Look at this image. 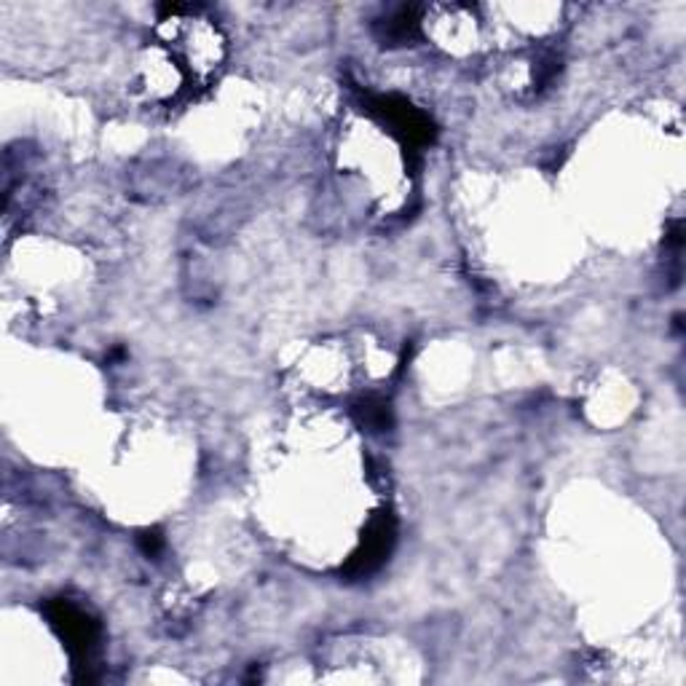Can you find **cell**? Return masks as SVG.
<instances>
[{"label": "cell", "instance_id": "obj_1", "mask_svg": "<svg viewBox=\"0 0 686 686\" xmlns=\"http://www.w3.org/2000/svg\"><path fill=\"white\" fill-rule=\"evenodd\" d=\"M46 611H49L51 625L60 631V636L65 638L71 655L78 660V668H86V662H89V657H91V649H94V644H97L94 622H91L81 609L67 604V600H54V604H49V609Z\"/></svg>", "mask_w": 686, "mask_h": 686}, {"label": "cell", "instance_id": "obj_2", "mask_svg": "<svg viewBox=\"0 0 686 686\" xmlns=\"http://www.w3.org/2000/svg\"><path fill=\"white\" fill-rule=\"evenodd\" d=\"M392 542H394V523H392V520H389V518L376 520V523L370 525L368 536H365L363 550H359L357 556H354L352 566H348V571H352V574H370V571L379 569L381 560L389 556V550H392Z\"/></svg>", "mask_w": 686, "mask_h": 686}, {"label": "cell", "instance_id": "obj_3", "mask_svg": "<svg viewBox=\"0 0 686 686\" xmlns=\"http://www.w3.org/2000/svg\"><path fill=\"white\" fill-rule=\"evenodd\" d=\"M363 414V421L373 429H386L389 427V405L381 403V399H368V403L359 408Z\"/></svg>", "mask_w": 686, "mask_h": 686}]
</instances>
